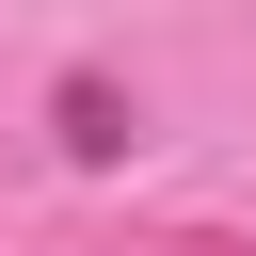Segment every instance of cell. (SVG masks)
<instances>
[{
	"label": "cell",
	"instance_id": "cell-1",
	"mask_svg": "<svg viewBox=\"0 0 256 256\" xmlns=\"http://www.w3.org/2000/svg\"><path fill=\"white\" fill-rule=\"evenodd\" d=\"M48 112H64V160H128V96H112L96 64H80V80L48 96Z\"/></svg>",
	"mask_w": 256,
	"mask_h": 256
}]
</instances>
